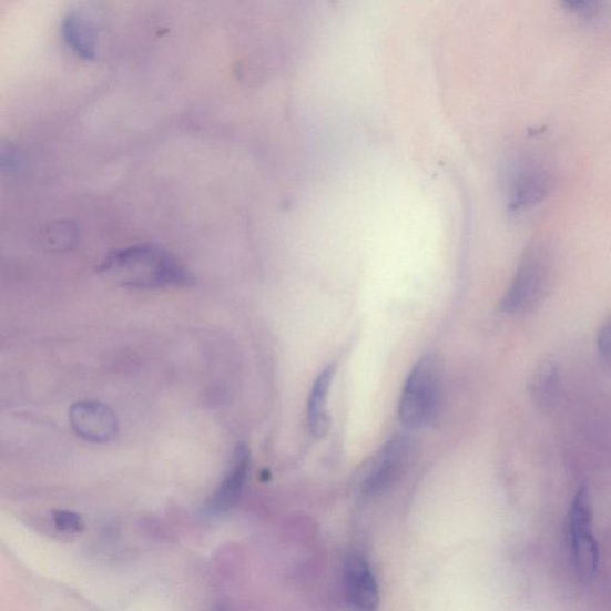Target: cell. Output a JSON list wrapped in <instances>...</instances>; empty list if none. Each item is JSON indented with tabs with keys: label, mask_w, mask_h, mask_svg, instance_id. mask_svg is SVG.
I'll list each match as a JSON object with an SVG mask.
<instances>
[{
	"label": "cell",
	"mask_w": 611,
	"mask_h": 611,
	"mask_svg": "<svg viewBox=\"0 0 611 611\" xmlns=\"http://www.w3.org/2000/svg\"><path fill=\"white\" fill-rule=\"evenodd\" d=\"M100 272L125 287L156 288L190 285L192 276L166 251L151 245H135L114 251Z\"/></svg>",
	"instance_id": "6da1fadb"
},
{
	"label": "cell",
	"mask_w": 611,
	"mask_h": 611,
	"mask_svg": "<svg viewBox=\"0 0 611 611\" xmlns=\"http://www.w3.org/2000/svg\"><path fill=\"white\" fill-rule=\"evenodd\" d=\"M440 398V369L435 356H422L405 381L399 417L407 428L425 427L435 415Z\"/></svg>",
	"instance_id": "7a4b0ae2"
},
{
	"label": "cell",
	"mask_w": 611,
	"mask_h": 611,
	"mask_svg": "<svg viewBox=\"0 0 611 611\" xmlns=\"http://www.w3.org/2000/svg\"><path fill=\"white\" fill-rule=\"evenodd\" d=\"M551 279V261L542 247L525 251L511 285L499 303V310L515 315L534 308L544 297Z\"/></svg>",
	"instance_id": "3957f363"
},
{
	"label": "cell",
	"mask_w": 611,
	"mask_h": 611,
	"mask_svg": "<svg viewBox=\"0 0 611 611\" xmlns=\"http://www.w3.org/2000/svg\"><path fill=\"white\" fill-rule=\"evenodd\" d=\"M568 527L574 569L582 578H591L599 569L600 551L592 531V505L587 485L579 488L572 499Z\"/></svg>",
	"instance_id": "277c9868"
},
{
	"label": "cell",
	"mask_w": 611,
	"mask_h": 611,
	"mask_svg": "<svg viewBox=\"0 0 611 611\" xmlns=\"http://www.w3.org/2000/svg\"><path fill=\"white\" fill-rule=\"evenodd\" d=\"M550 172L536 159L526 156L512 164L509 172V210L515 214L525 213L539 205L550 192Z\"/></svg>",
	"instance_id": "5b68a950"
},
{
	"label": "cell",
	"mask_w": 611,
	"mask_h": 611,
	"mask_svg": "<svg viewBox=\"0 0 611 611\" xmlns=\"http://www.w3.org/2000/svg\"><path fill=\"white\" fill-rule=\"evenodd\" d=\"M413 442L409 438H391L375 454L364 480V491L368 495L383 492L403 473L413 458Z\"/></svg>",
	"instance_id": "8992f818"
},
{
	"label": "cell",
	"mask_w": 611,
	"mask_h": 611,
	"mask_svg": "<svg viewBox=\"0 0 611 611\" xmlns=\"http://www.w3.org/2000/svg\"><path fill=\"white\" fill-rule=\"evenodd\" d=\"M70 420L73 430L84 440L104 444L118 434V419L111 407L95 401L77 403L71 407Z\"/></svg>",
	"instance_id": "52a82bcc"
},
{
	"label": "cell",
	"mask_w": 611,
	"mask_h": 611,
	"mask_svg": "<svg viewBox=\"0 0 611 611\" xmlns=\"http://www.w3.org/2000/svg\"><path fill=\"white\" fill-rule=\"evenodd\" d=\"M344 588L354 611H376L379 607V588L363 556L352 554L344 566Z\"/></svg>",
	"instance_id": "ba28073f"
},
{
	"label": "cell",
	"mask_w": 611,
	"mask_h": 611,
	"mask_svg": "<svg viewBox=\"0 0 611 611\" xmlns=\"http://www.w3.org/2000/svg\"><path fill=\"white\" fill-rule=\"evenodd\" d=\"M250 450L245 445H240L233 452L228 471L218 485L217 490L210 498L207 511L211 513H224L237 503L248 473Z\"/></svg>",
	"instance_id": "9c48e42d"
},
{
	"label": "cell",
	"mask_w": 611,
	"mask_h": 611,
	"mask_svg": "<svg viewBox=\"0 0 611 611\" xmlns=\"http://www.w3.org/2000/svg\"><path fill=\"white\" fill-rule=\"evenodd\" d=\"M560 390V367L554 359H543L532 371L528 383V395L532 404L542 411L554 406Z\"/></svg>",
	"instance_id": "30bf717a"
},
{
	"label": "cell",
	"mask_w": 611,
	"mask_h": 611,
	"mask_svg": "<svg viewBox=\"0 0 611 611\" xmlns=\"http://www.w3.org/2000/svg\"><path fill=\"white\" fill-rule=\"evenodd\" d=\"M336 367L334 365L327 366L313 384L307 415L309 429L317 437L325 436L330 429V416L327 411L328 391H330Z\"/></svg>",
	"instance_id": "8fae6325"
},
{
	"label": "cell",
	"mask_w": 611,
	"mask_h": 611,
	"mask_svg": "<svg viewBox=\"0 0 611 611\" xmlns=\"http://www.w3.org/2000/svg\"><path fill=\"white\" fill-rule=\"evenodd\" d=\"M597 346L601 358L611 365V310L599 328Z\"/></svg>",
	"instance_id": "7c38bea8"
},
{
	"label": "cell",
	"mask_w": 611,
	"mask_h": 611,
	"mask_svg": "<svg viewBox=\"0 0 611 611\" xmlns=\"http://www.w3.org/2000/svg\"><path fill=\"white\" fill-rule=\"evenodd\" d=\"M54 522L59 529L68 532H78L84 528L82 517L71 511H57Z\"/></svg>",
	"instance_id": "4fadbf2b"
},
{
	"label": "cell",
	"mask_w": 611,
	"mask_h": 611,
	"mask_svg": "<svg viewBox=\"0 0 611 611\" xmlns=\"http://www.w3.org/2000/svg\"><path fill=\"white\" fill-rule=\"evenodd\" d=\"M576 13L582 16V18H594L600 11L598 3L590 2H579V3H569L568 4Z\"/></svg>",
	"instance_id": "5bb4252c"
},
{
	"label": "cell",
	"mask_w": 611,
	"mask_h": 611,
	"mask_svg": "<svg viewBox=\"0 0 611 611\" xmlns=\"http://www.w3.org/2000/svg\"><path fill=\"white\" fill-rule=\"evenodd\" d=\"M213 611H227V610L224 609V608L218 607L217 609H215V610H213Z\"/></svg>",
	"instance_id": "9a60e30c"
}]
</instances>
